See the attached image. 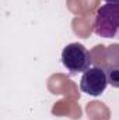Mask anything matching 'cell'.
Wrapping results in <instances>:
<instances>
[{
	"instance_id": "1",
	"label": "cell",
	"mask_w": 119,
	"mask_h": 120,
	"mask_svg": "<svg viewBox=\"0 0 119 120\" xmlns=\"http://www.w3.org/2000/svg\"><path fill=\"white\" fill-rule=\"evenodd\" d=\"M94 31L101 38H115L119 32V3H107L97 10Z\"/></svg>"
},
{
	"instance_id": "2",
	"label": "cell",
	"mask_w": 119,
	"mask_h": 120,
	"mask_svg": "<svg viewBox=\"0 0 119 120\" xmlns=\"http://www.w3.org/2000/svg\"><path fill=\"white\" fill-rule=\"evenodd\" d=\"M62 63L71 74L87 71L91 64V55L83 43L73 42L64 46L62 52Z\"/></svg>"
},
{
	"instance_id": "3",
	"label": "cell",
	"mask_w": 119,
	"mask_h": 120,
	"mask_svg": "<svg viewBox=\"0 0 119 120\" xmlns=\"http://www.w3.org/2000/svg\"><path fill=\"white\" fill-rule=\"evenodd\" d=\"M108 85V77L104 68L99 67H90L87 71L83 73L80 80V90L84 94L91 96L101 95Z\"/></svg>"
},
{
	"instance_id": "4",
	"label": "cell",
	"mask_w": 119,
	"mask_h": 120,
	"mask_svg": "<svg viewBox=\"0 0 119 120\" xmlns=\"http://www.w3.org/2000/svg\"><path fill=\"white\" fill-rule=\"evenodd\" d=\"M108 77V84L114 88H119V66H114L108 68L107 73Z\"/></svg>"
},
{
	"instance_id": "5",
	"label": "cell",
	"mask_w": 119,
	"mask_h": 120,
	"mask_svg": "<svg viewBox=\"0 0 119 120\" xmlns=\"http://www.w3.org/2000/svg\"><path fill=\"white\" fill-rule=\"evenodd\" d=\"M105 3H112V4H115V3H119V0H104Z\"/></svg>"
}]
</instances>
